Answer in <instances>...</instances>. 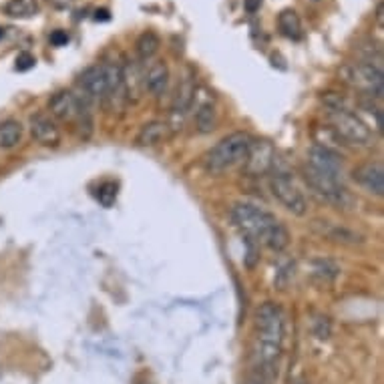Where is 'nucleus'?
Segmentation results:
<instances>
[{"mask_svg": "<svg viewBox=\"0 0 384 384\" xmlns=\"http://www.w3.org/2000/svg\"><path fill=\"white\" fill-rule=\"evenodd\" d=\"M30 135L43 147L55 149L59 147L60 141H62L59 125L55 123V119L45 115V113H36L30 119Z\"/></svg>", "mask_w": 384, "mask_h": 384, "instance_id": "12", "label": "nucleus"}, {"mask_svg": "<svg viewBox=\"0 0 384 384\" xmlns=\"http://www.w3.org/2000/svg\"><path fill=\"white\" fill-rule=\"evenodd\" d=\"M49 109H51V115L55 119H59L62 123H77V125H83L87 129V135H91V127H93V121L91 115L87 113L85 105L81 103V99L71 93V91H57L51 101H49ZM81 127V131H83Z\"/></svg>", "mask_w": 384, "mask_h": 384, "instance_id": "7", "label": "nucleus"}, {"mask_svg": "<svg viewBox=\"0 0 384 384\" xmlns=\"http://www.w3.org/2000/svg\"><path fill=\"white\" fill-rule=\"evenodd\" d=\"M352 179L356 183L366 189L368 193L383 197L384 195V167L379 161H370V163H362L352 171Z\"/></svg>", "mask_w": 384, "mask_h": 384, "instance_id": "13", "label": "nucleus"}, {"mask_svg": "<svg viewBox=\"0 0 384 384\" xmlns=\"http://www.w3.org/2000/svg\"><path fill=\"white\" fill-rule=\"evenodd\" d=\"M195 105V127L200 133H211L217 127V109L213 103V97L206 89H195L193 97Z\"/></svg>", "mask_w": 384, "mask_h": 384, "instance_id": "14", "label": "nucleus"}, {"mask_svg": "<svg viewBox=\"0 0 384 384\" xmlns=\"http://www.w3.org/2000/svg\"><path fill=\"white\" fill-rule=\"evenodd\" d=\"M262 2H264V0H243V8H245L248 12H258V10L262 8Z\"/></svg>", "mask_w": 384, "mask_h": 384, "instance_id": "27", "label": "nucleus"}, {"mask_svg": "<svg viewBox=\"0 0 384 384\" xmlns=\"http://www.w3.org/2000/svg\"><path fill=\"white\" fill-rule=\"evenodd\" d=\"M232 221L245 234L256 241H264L269 250L284 252L290 243L288 230L276 219L274 213H269L262 207L252 204H236L232 207Z\"/></svg>", "mask_w": 384, "mask_h": 384, "instance_id": "2", "label": "nucleus"}, {"mask_svg": "<svg viewBox=\"0 0 384 384\" xmlns=\"http://www.w3.org/2000/svg\"><path fill=\"white\" fill-rule=\"evenodd\" d=\"M269 189H272V195L290 213H294L298 217L308 213V202L288 173H274L269 178Z\"/></svg>", "mask_w": 384, "mask_h": 384, "instance_id": "8", "label": "nucleus"}, {"mask_svg": "<svg viewBox=\"0 0 384 384\" xmlns=\"http://www.w3.org/2000/svg\"><path fill=\"white\" fill-rule=\"evenodd\" d=\"M23 139V125L14 119L0 123V149L16 147Z\"/></svg>", "mask_w": 384, "mask_h": 384, "instance_id": "19", "label": "nucleus"}, {"mask_svg": "<svg viewBox=\"0 0 384 384\" xmlns=\"http://www.w3.org/2000/svg\"><path fill=\"white\" fill-rule=\"evenodd\" d=\"M274 165H276V149H274V145L266 139L252 141L250 151L243 159V171L252 178H260V176H266Z\"/></svg>", "mask_w": 384, "mask_h": 384, "instance_id": "9", "label": "nucleus"}, {"mask_svg": "<svg viewBox=\"0 0 384 384\" xmlns=\"http://www.w3.org/2000/svg\"><path fill=\"white\" fill-rule=\"evenodd\" d=\"M312 274H314L316 278L324 280V282H330V280H334V278L340 274V267L336 266L334 262H330V260H314V264H312Z\"/></svg>", "mask_w": 384, "mask_h": 384, "instance_id": "22", "label": "nucleus"}, {"mask_svg": "<svg viewBox=\"0 0 384 384\" xmlns=\"http://www.w3.org/2000/svg\"><path fill=\"white\" fill-rule=\"evenodd\" d=\"M340 77L344 83L352 85L355 89L362 91L370 99H383L384 95V75L381 67L368 62H350L340 69Z\"/></svg>", "mask_w": 384, "mask_h": 384, "instance_id": "4", "label": "nucleus"}, {"mask_svg": "<svg viewBox=\"0 0 384 384\" xmlns=\"http://www.w3.org/2000/svg\"><path fill=\"white\" fill-rule=\"evenodd\" d=\"M195 81L191 77H185L181 81V85L178 87L176 93V99H173V105H171V111H169V117H171V125L169 129L178 131L183 125V119L187 117V113L191 111L193 107V97H195Z\"/></svg>", "mask_w": 384, "mask_h": 384, "instance_id": "11", "label": "nucleus"}, {"mask_svg": "<svg viewBox=\"0 0 384 384\" xmlns=\"http://www.w3.org/2000/svg\"><path fill=\"white\" fill-rule=\"evenodd\" d=\"M252 135L245 131H236L226 135L221 141H217L209 149L204 157V167L209 173H224L239 163H243L250 145H252Z\"/></svg>", "mask_w": 384, "mask_h": 384, "instance_id": "3", "label": "nucleus"}, {"mask_svg": "<svg viewBox=\"0 0 384 384\" xmlns=\"http://www.w3.org/2000/svg\"><path fill=\"white\" fill-rule=\"evenodd\" d=\"M38 0H8L4 4V14L10 19H32L38 14Z\"/></svg>", "mask_w": 384, "mask_h": 384, "instance_id": "18", "label": "nucleus"}, {"mask_svg": "<svg viewBox=\"0 0 384 384\" xmlns=\"http://www.w3.org/2000/svg\"><path fill=\"white\" fill-rule=\"evenodd\" d=\"M322 236H326L330 241L334 243H340V245H362L366 241V237L362 234H358L350 228H344V226H334V224H328L324 221V228H322Z\"/></svg>", "mask_w": 384, "mask_h": 384, "instance_id": "17", "label": "nucleus"}, {"mask_svg": "<svg viewBox=\"0 0 384 384\" xmlns=\"http://www.w3.org/2000/svg\"><path fill=\"white\" fill-rule=\"evenodd\" d=\"M159 47H161V40H159V36L155 34V32H143L139 38H137V45H135V49H137V55H139V59L141 60H147L151 59L157 51H159Z\"/></svg>", "mask_w": 384, "mask_h": 384, "instance_id": "21", "label": "nucleus"}, {"mask_svg": "<svg viewBox=\"0 0 384 384\" xmlns=\"http://www.w3.org/2000/svg\"><path fill=\"white\" fill-rule=\"evenodd\" d=\"M169 133H171L169 123L157 121V119H155V121L145 123V125L139 129V133H137V137H135V143H137L139 147H155V145L163 143V141L169 137Z\"/></svg>", "mask_w": 384, "mask_h": 384, "instance_id": "15", "label": "nucleus"}, {"mask_svg": "<svg viewBox=\"0 0 384 384\" xmlns=\"http://www.w3.org/2000/svg\"><path fill=\"white\" fill-rule=\"evenodd\" d=\"M143 85H145V89H147L151 95L161 97V95L167 91V85H169V69H167V62H163V60L151 62V67H149L145 77H143Z\"/></svg>", "mask_w": 384, "mask_h": 384, "instance_id": "16", "label": "nucleus"}, {"mask_svg": "<svg viewBox=\"0 0 384 384\" xmlns=\"http://www.w3.org/2000/svg\"><path fill=\"white\" fill-rule=\"evenodd\" d=\"M328 115L332 121V129L344 141V145H370L372 141L370 127L356 113L348 109H340V111H328Z\"/></svg>", "mask_w": 384, "mask_h": 384, "instance_id": "6", "label": "nucleus"}, {"mask_svg": "<svg viewBox=\"0 0 384 384\" xmlns=\"http://www.w3.org/2000/svg\"><path fill=\"white\" fill-rule=\"evenodd\" d=\"M308 167H312L324 176H330V178L342 179L344 161H342V155L334 149L312 145L308 149Z\"/></svg>", "mask_w": 384, "mask_h": 384, "instance_id": "10", "label": "nucleus"}, {"mask_svg": "<svg viewBox=\"0 0 384 384\" xmlns=\"http://www.w3.org/2000/svg\"><path fill=\"white\" fill-rule=\"evenodd\" d=\"M109 19H111V14H109V10H105V8H101V10L95 12V21H109Z\"/></svg>", "mask_w": 384, "mask_h": 384, "instance_id": "28", "label": "nucleus"}, {"mask_svg": "<svg viewBox=\"0 0 384 384\" xmlns=\"http://www.w3.org/2000/svg\"><path fill=\"white\" fill-rule=\"evenodd\" d=\"M245 384H272V381H266L262 376H254V379H250Z\"/></svg>", "mask_w": 384, "mask_h": 384, "instance_id": "29", "label": "nucleus"}, {"mask_svg": "<svg viewBox=\"0 0 384 384\" xmlns=\"http://www.w3.org/2000/svg\"><path fill=\"white\" fill-rule=\"evenodd\" d=\"M286 318L278 304L266 302L256 312V340H254V360L258 366V376L272 381L278 376V370H272L278 364L284 344Z\"/></svg>", "mask_w": 384, "mask_h": 384, "instance_id": "1", "label": "nucleus"}, {"mask_svg": "<svg viewBox=\"0 0 384 384\" xmlns=\"http://www.w3.org/2000/svg\"><path fill=\"white\" fill-rule=\"evenodd\" d=\"M278 27H280V32L292 40H298L302 36V23H300V16L298 12L292 10V8H286L278 14Z\"/></svg>", "mask_w": 384, "mask_h": 384, "instance_id": "20", "label": "nucleus"}, {"mask_svg": "<svg viewBox=\"0 0 384 384\" xmlns=\"http://www.w3.org/2000/svg\"><path fill=\"white\" fill-rule=\"evenodd\" d=\"M304 179H306V183L310 185V189H312L320 200H324L326 204L338 207V209H340V207L346 209V207L352 206V195H350L348 189L342 185V179H334L330 178V176H324V173H320V171H316V169H312V167H308V165H306V169H304Z\"/></svg>", "mask_w": 384, "mask_h": 384, "instance_id": "5", "label": "nucleus"}, {"mask_svg": "<svg viewBox=\"0 0 384 384\" xmlns=\"http://www.w3.org/2000/svg\"><path fill=\"white\" fill-rule=\"evenodd\" d=\"M97 200H99V202H101V204H103L105 207L113 206V202L117 200V185H115V183H111V181L103 183V185L99 187Z\"/></svg>", "mask_w": 384, "mask_h": 384, "instance_id": "23", "label": "nucleus"}, {"mask_svg": "<svg viewBox=\"0 0 384 384\" xmlns=\"http://www.w3.org/2000/svg\"><path fill=\"white\" fill-rule=\"evenodd\" d=\"M245 245H248V252H245V266L254 267L256 266V262L260 260V256H258V243H256V239L245 237Z\"/></svg>", "mask_w": 384, "mask_h": 384, "instance_id": "24", "label": "nucleus"}, {"mask_svg": "<svg viewBox=\"0 0 384 384\" xmlns=\"http://www.w3.org/2000/svg\"><path fill=\"white\" fill-rule=\"evenodd\" d=\"M34 64H36V59H34L30 53H21V55L16 57V64H14V69H16V71H30Z\"/></svg>", "mask_w": 384, "mask_h": 384, "instance_id": "25", "label": "nucleus"}, {"mask_svg": "<svg viewBox=\"0 0 384 384\" xmlns=\"http://www.w3.org/2000/svg\"><path fill=\"white\" fill-rule=\"evenodd\" d=\"M51 43H53L55 47L67 45V43H69V34H67V30H55V32L51 34Z\"/></svg>", "mask_w": 384, "mask_h": 384, "instance_id": "26", "label": "nucleus"}, {"mask_svg": "<svg viewBox=\"0 0 384 384\" xmlns=\"http://www.w3.org/2000/svg\"><path fill=\"white\" fill-rule=\"evenodd\" d=\"M2 36H4V30L0 29V38H2Z\"/></svg>", "mask_w": 384, "mask_h": 384, "instance_id": "30", "label": "nucleus"}]
</instances>
